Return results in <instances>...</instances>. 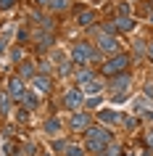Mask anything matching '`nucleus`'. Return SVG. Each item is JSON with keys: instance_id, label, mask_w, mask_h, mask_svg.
<instances>
[{"instance_id": "nucleus-11", "label": "nucleus", "mask_w": 153, "mask_h": 156, "mask_svg": "<svg viewBox=\"0 0 153 156\" xmlns=\"http://www.w3.org/2000/svg\"><path fill=\"white\" fill-rule=\"evenodd\" d=\"M98 116H100V122H106V124H113V122H119V119H121L119 111H113V108H103Z\"/></svg>"}, {"instance_id": "nucleus-31", "label": "nucleus", "mask_w": 153, "mask_h": 156, "mask_svg": "<svg viewBox=\"0 0 153 156\" xmlns=\"http://www.w3.org/2000/svg\"><path fill=\"white\" fill-rule=\"evenodd\" d=\"M95 3H106V0H95Z\"/></svg>"}, {"instance_id": "nucleus-5", "label": "nucleus", "mask_w": 153, "mask_h": 156, "mask_svg": "<svg viewBox=\"0 0 153 156\" xmlns=\"http://www.w3.org/2000/svg\"><path fill=\"white\" fill-rule=\"evenodd\" d=\"M69 130H71V132H87L90 130V114H85V111H74L71 119H69Z\"/></svg>"}, {"instance_id": "nucleus-33", "label": "nucleus", "mask_w": 153, "mask_h": 156, "mask_svg": "<svg viewBox=\"0 0 153 156\" xmlns=\"http://www.w3.org/2000/svg\"><path fill=\"white\" fill-rule=\"evenodd\" d=\"M132 3H135V0H132Z\"/></svg>"}, {"instance_id": "nucleus-32", "label": "nucleus", "mask_w": 153, "mask_h": 156, "mask_svg": "<svg viewBox=\"0 0 153 156\" xmlns=\"http://www.w3.org/2000/svg\"><path fill=\"white\" fill-rule=\"evenodd\" d=\"M45 156H50V154H45Z\"/></svg>"}, {"instance_id": "nucleus-1", "label": "nucleus", "mask_w": 153, "mask_h": 156, "mask_svg": "<svg viewBox=\"0 0 153 156\" xmlns=\"http://www.w3.org/2000/svg\"><path fill=\"white\" fill-rule=\"evenodd\" d=\"M108 146H111V132L106 130V127H90V130H87L85 148H87L92 156H95V154H103Z\"/></svg>"}, {"instance_id": "nucleus-24", "label": "nucleus", "mask_w": 153, "mask_h": 156, "mask_svg": "<svg viewBox=\"0 0 153 156\" xmlns=\"http://www.w3.org/2000/svg\"><path fill=\"white\" fill-rule=\"evenodd\" d=\"M11 29H13V27H11ZM8 37H11V32L0 37V53H5V48H8Z\"/></svg>"}, {"instance_id": "nucleus-16", "label": "nucleus", "mask_w": 153, "mask_h": 156, "mask_svg": "<svg viewBox=\"0 0 153 156\" xmlns=\"http://www.w3.org/2000/svg\"><path fill=\"white\" fill-rule=\"evenodd\" d=\"M21 103L26 106V111H32V108H37V103H40V98H37L34 93H29V90H26V95H24V101H21Z\"/></svg>"}, {"instance_id": "nucleus-2", "label": "nucleus", "mask_w": 153, "mask_h": 156, "mask_svg": "<svg viewBox=\"0 0 153 156\" xmlns=\"http://www.w3.org/2000/svg\"><path fill=\"white\" fill-rule=\"evenodd\" d=\"M100 56V50L92 48L90 42H77L71 48V64H79V66H87L90 61H95Z\"/></svg>"}, {"instance_id": "nucleus-9", "label": "nucleus", "mask_w": 153, "mask_h": 156, "mask_svg": "<svg viewBox=\"0 0 153 156\" xmlns=\"http://www.w3.org/2000/svg\"><path fill=\"white\" fill-rule=\"evenodd\" d=\"M113 24H116V32H132V29L137 27V21L132 16H119Z\"/></svg>"}, {"instance_id": "nucleus-20", "label": "nucleus", "mask_w": 153, "mask_h": 156, "mask_svg": "<svg viewBox=\"0 0 153 156\" xmlns=\"http://www.w3.org/2000/svg\"><path fill=\"white\" fill-rule=\"evenodd\" d=\"M48 8L50 11H66V8H69V0H53Z\"/></svg>"}, {"instance_id": "nucleus-26", "label": "nucleus", "mask_w": 153, "mask_h": 156, "mask_svg": "<svg viewBox=\"0 0 153 156\" xmlns=\"http://www.w3.org/2000/svg\"><path fill=\"white\" fill-rule=\"evenodd\" d=\"M66 146H69L66 140H56V143H53V148H56L58 154H64V151H66Z\"/></svg>"}, {"instance_id": "nucleus-29", "label": "nucleus", "mask_w": 153, "mask_h": 156, "mask_svg": "<svg viewBox=\"0 0 153 156\" xmlns=\"http://www.w3.org/2000/svg\"><path fill=\"white\" fill-rule=\"evenodd\" d=\"M34 3H37V5H50L53 0H34Z\"/></svg>"}, {"instance_id": "nucleus-8", "label": "nucleus", "mask_w": 153, "mask_h": 156, "mask_svg": "<svg viewBox=\"0 0 153 156\" xmlns=\"http://www.w3.org/2000/svg\"><path fill=\"white\" fill-rule=\"evenodd\" d=\"M98 50L100 53H116L119 50V42H116V37L113 34H98Z\"/></svg>"}, {"instance_id": "nucleus-15", "label": "nucleus", "mask_w": 153, "mask_h": 156, "mask_svg": "<svg viewBox=\"0 0 153 156\" xmlns=\"http://www.w3.org/2000/svg\"><path fill=\"white\" fill-rule=\"evenodd\" d=\"M58 130H61V119H58V116H50L48 122H45V132H48V135H56Z\"/></svg>"}, {"instance_id": "nucleus-14", "label": "nucleus", "mask_w": 153, "mask_h": 156, "mask_svg": "<svg viewBox=\"0 0 153 156\" xmlns=\"http://www.w3.org/2000/svg\"><path fill=\"white\" fill-rule=\"evenodd\" d=\"M92 21H95L92 11H82L79 16H77V24H79V27H92Z\"/></svg>"}, {"instance_id": "nucleus-23", "label": "nucleus", "mask_w": 153, "mask_h": 156, "mask_svg": "<svg viewBox=\"0 0 153 156\" xmlns=\"http://www.w3.org/2000/svg\"><path fill=\"white\" fill-rule=\"evenodd\" d=\"M100 95H92V98H85V106H100Z\"/></svg>"}, {"instance_id": "nucleus-27", "label": "nucleus", "mask_w": 153, "mask_h": 156, "mask_svg": "<svg viewBox=\"0 0 153 156\" xmlns=\"http://www.w3.org/2000/svg\"><path fill=\"white\" fill-rule=\"evenodd\" d=\"M143 93L148 95V98H153V82H148V85H145V90H143Z\"/></svg>"}, {"instance_id": "nucleus-17", "label": "nucleus", "mask_w": 153, "mask_h": 156, "mask_svg": "<svg viewBox=\"0 0 153 156\" xmlns=\"http://www.w3.org/2000/svg\"><path fill=\"white\" fill-rule=\"evenodd\" d=\"M11 101L13 98H11L8 93H0V114H8L11 111Z\"/></svg>"}, {"instance_id": "nucleus-30", "label": "nucleus", "mask_w": 153, "mask_h": 156, "mask_svg": "<svg viewBox=\"0 0 153 156\" xmlns=\"http://www.w3.org/2000/svg\"><path fill=\"white\" fill-rule=\"evenodd\" d=\"M148 56L153 58V42H148Z\"/></svg>"}, {"instance_id": "nucleus-3", "label": "nucleus", "mask_w": 153, "mask_h": 156, "mask_svg": "<svg viewBox=\"0 0 153 156\" xmlns=\"http://www.w3.org/2000/svg\"><path fill=\"white\" fill-rule=\"evenodd\" d=\"M129 64H132V58H129L127 53H113V56L103 64V69H100V72H103L106 77H116V74H124V72H127Z\"/></svg>"}, {"instance_id": "nucleus-28", "label": "nucleus", "mask_w": 153, "mask_h": 156, "mask_svg": "<svg viewBox=\"0 0 153 156\" xmlns=\"http://www.w3.org/2000/svg\"><path fill=\"white\" fill-rule=\"evenodd\" d=\"M145 143H148V146H153V130L145 132Z\"/></svg>"}, {"instance_id": "nucleus-13", "label": "nucleus", "mask_w": 153, "mask_h": 156, "mask_svg": "<svg viewBox=\"0 0 153 156\" xmlns=\"http://www.w3.org/2000/svg\"><path fill=\"white\" fill-rule=\"evenodd\" d=\"M34 74H37V72H34V64H32V61H24V64L19 66V77H21V80H26V77L32 80Z\"/></svg>"}, {"instance_id": "nucleus-18", "label": "nucleus", "mask_w": 153, "mask_h": 156, "mask_svg": "<svg viewBox=\"0 0 153 156\" xmlns=\"http://www.w3.org/2000/svg\"><path fill=\"white\" fill-rule=\"evenodd\" d=\"M92 77H95V74H92V69H79V74H77V80H79L82 85L92 82Z\"/></svg>"}, {"instance_id": "nucleus-6", "label": "nucleus", "mask_w": 153, "mask_h": 156, "mask_svg": "<svg viewBox=\"0 0 153 156\" xmlns=\"http://www.w3.org/2000/svg\"><path fill=\"white\" fill-rule=\"evenodd\" d=\"M129 85H132V74L124 72V74H116V77H111L108 87H111V93H127Z\"/></svg>"}, {"instance_id": "nucleus-12", "label": "nucleus", "mask_w": 153, "mask_h": 156, "mask_svg": "<svg viewBox=\"0 0 153 156\" xmlns=\"http://www.w3.org/2000/svg\"><path fill=\"white\" fill-rule=\"evenodd\" d=\"M103 90V82H98V80H92V82H87V85H82V93H85V95H98V93Z\"/></svg>"}, {"instance_id": "nucleus-34", "label": "nucleus", "mask_w": 153, "mask_h": 156, "mask_svg": "<svg viewBox=\"0 0 153 156\" xmlns=\"http://www.w3.org/2000/svg\"><path fill=\"white\" fill-rule=\"evenodd\" d=\"M151 3H153V0H151Z\"/></svg>"}, {"instance_id": "nucleus-4", "label": "nucleus", "mask_w": 153, "mask_h": 156, "mask_svg": "<svg viewBox=\"0 0 153 156\" xmlns=\"http://www.w3.org/2000/svg\"><path fill=\"white\" fill-rule=\"evenodd\" d=\"M64 106L71 108V111H79L82 106H85V93L77 90V87H71V90L64 93Z\"/></svg>"}, {"instance_id": "nucleus-7", "label": "nucleus", "mask_w": 153, "mask_h": 156, "mask_svg": "<svg viewBox=\"0 0 153 156\" xmlns=\"http://www.w3.org/2000/svg\"><path fill=\"white\" fill-rule=\"evenodd\" d=\"M5 93H8L13 101H24V95H26L24 80H21V77H11V80H8V90H5Z\"/></svg>"}, {"instance_id": "nucleus-10", "label": "nucleus", "mask_w": 153, "mask_h": 156, "mask_svg": "<svg viewBox=\"0 0 153 156\" xmlns=\"http://www.w3.org/2000/svg\"><path fill=\"white\" fill-rule=\"evenodd\" d=\"M32 87L37 93H48L50 90V77H45V74H34V77H32Z\"/></svg>"}, {"instance_id": "nucleus-22", "label": "nucleus", "mask_w": 153, "mask_h": 156, "mask_svg": "<svg viewBox=\"0 0 153 156\" xmlns=\"http://www.w3.org/2000/svg\"><path fill=\"white\" fill-rule=\"evenodd\" d=\"M103 154H106V156H121V148H119V146H108Z\"/></svg>"}, {"instance_id": "nucleus-21", "label": "nucleus", "mask_w": 153, "mask_h": 156, "mask_svg": "<svg viewBox=\"0 0 153 156\" xmlns=\"http://www.w3.org/2000/svg\"><path fill=\"white\" fill-rule=\"evenodd\" d=\"M64 154H66V156H85V148H79V146H66Z\"/></svg>"}, {"instance_id": "nucleus-19", "label": "nucleus", "mask_w": 153, "mask_h": 156, "mask_svg": "<svg viewBox=\"0 0 153 156\" xmlns=\"http://www.w3.org/2000/svg\"><path fill=\"white\" fill-rule=\"evenodd\" d=\"M50 45H53V37H45V34H40V37H37V50H48Z\"/></svg>"}, {"instance_id": "nucleus-25", "label": "nucleus", "mask_w": 153, "mask_h": 156, "mask_svg": "<svg viewBox=\"0 0 153 156\" xmlns=\"http://www.w3.org/2000/svg\"><path fill=\"white\" fill-rule=\"evenodd\" d=\"M16 5V0H0V11H11Z\"/></svg>"}]
</instances>
